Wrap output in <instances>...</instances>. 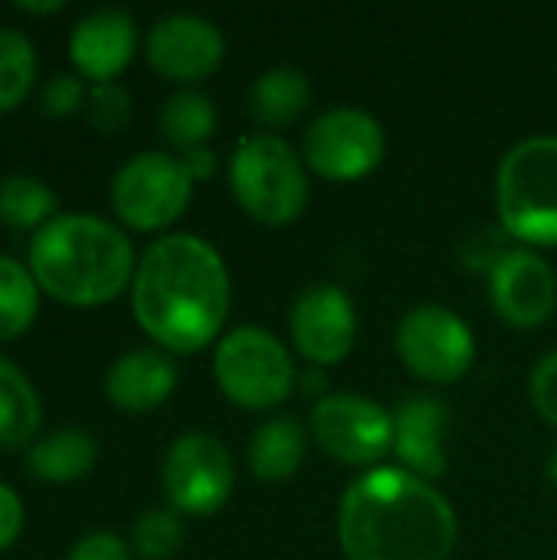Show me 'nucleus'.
Listing matches in <instances>:
<instances>
[{
    "instance_id": "9b49d317",
    "label": "nucleus",
    "mask_w": 557,
    "mask_h": 560,
    "mask_svg": "<svg viewBox=\"0 0 557 560\" xmlns=\"http://www.w3.org/2000/svg\"><path fill=\"white\" fill-rule=\"evenodd\" d=\"M312 436L345 466H374L394 450V413L361 394H325L312 407Z\"/></svg>"
},
{
    "instance_id": "7c9ffc66",
    "label": "nucleus",
    "mask_w": 557,
    "mask_h": 560,
    "mask_svg": "<svg viewBox=\"0 0 557 560\" xmlns=\"http://www.w3.org/2000/svg\"><path fill=\"white\" fill-rule=\"evenodd\" d=\"M66 560H131V551L112 532H89L72 545Z\"/></svg>"
},
{
    "instance_id": "b1692460",
    "label": "nucleus",
    "mask_w": 557,
    "mask_h": 560,
    "mask_svg": "<svg viewBox=\"0 0 557 560\" xmlns=\"http://www.w3.org/2000/svg\"><path fill=\"white\" fill-rule=\"evenodd\" d=\"M39 315V285L30 266L0 256V341H16Z\"/></svg>"
},
{
    "instance_id": "a211bd4d",
    "label": "nucleus",
    "mask_w": 557,
    "mask_h": 560,
    "mask_svg": "<svg viewBox=\"0 0 557 560\" xmlns=\"http://www.w3.org/2000/svg\"><path fill=\"white\" fill-rule=\"evenodd\" d=\"M98 459V443L85 430H53L26 450V472L36 482L69 486L92 472Z\"/></svg>"
},
{
    "instance_id": "39448f33",
    "label": "nucleus",
    "mask_w": 557,
    "mask_h": 560,
    "mask_svg": "<svg viewBox=\"0 0 557 560\" xmlns=\"http://www.w3.org/2000/svg\"><path fill=\"white\" fill-rule=\"evenodd\" d=\"M230 190L246 217L266 226L292 223L309 203V177L299 154L269 131L236 144L230 158Z\"/></svg>"
},
{
    "instance_id": "5701e85b",
    "label": "nucleus",
    "mask_w": 557,
    "mask_h": 560,
    "mask_svg": "<svg viewBox=\"0 0 557 560\" xmlns=\"http://www.w3.org/2000/svg\"><path fill=\"white\" fill-rule=\"evenodd\" d=\"M56 190L33 174H3L0 177V223L10 230H43L56 213Z\"/></svg>"
},
{
    "instance_id": "aec40b11",
    "label": "nucleus",
    "mask_w": 557,
    "mask_h": 560,
    "mask_svg": "<svg viewBox=\"0 0 557 560\" xmlns=\"http://www.w3.org/2000/svg\"><path fill=\"white\" fill-rule=\"evenodd\" d=\"M305 430L292 417H272L250 440V469L259 482H286L305 459Z\"/></svg>"
},
{
    "instance_id": "20e7f679",
    "label": "nucleus",
    "mask_w": 557,
    "mask_h": 560,
    "mask_svg": "<svg viewBox=\"0 0 557 560\" xmlns=\"http://www.w3.org/2000/svg\"><path fill=\"white\" fill-rule=\"evenodd\" d=\"M502 230L529 246H557V138L519 141L496 171Z\"/></svg>"
},
{
    "instance_id": "4468645a",
    "label": "nucleus",
    "mask_w": 557,
    "mask_h": 560,
    "mask_svg": "<svg viewBox=\"0 0 557 560\" xmlns=\"http://www.w3.org/2000/svg\"><path fill=\"white\" fill-rule=\"evenodd\" d=\"M144 52L154 72L190 85L213 75L223 62V33L197 13H171L151 26Z\"/></svg>"
},
{
    "instance_id": "dca6fc26",
    "label": "nucleus",
    "mask_w": 557,
    "mask_h": 560,
    "mask_svg": "<svg viewBox=\"0 0 557 560\" xmlns=\"http://www.w3.org/2000/svg\"><path fill=\"white\" fill-rule=\"evenodd\" d=\"M446 407L437 397L414 394L394 410V453L407 472L420 479H440L446 472Z\"/></svg>"
},
{
    "instance_id": "0eeeda50",
    "label": "nucleus",
    "mask_w": 557,
    "mask_h": 560,
    "mask_svg": "<svg viewBox=\"0 0 557 560\" xmlns=\"http://www.w3.org/2000/svg\"><path fill=\"white\" fill-rule=\"evenodd\" d=\"M194 180L181 158L167 151H141L128 158L112 177V210L115 217L138 230L154 233L171 226L190 203Z\"/></svg>"
},
{
    "instance_id": "bb28decb",
    "label": "nucleus",
    "mask_w": 557,
    "mask_h": 560,
    "mask_svg": "<svg viewBox=\"0 0 557 560\" xmlns=\"http://www.w3.org/2000/svg\"><path fill=\"white\" fill-rule=\"evenodd\" d=\"M85 118L95 131L115 135L128 125L131 118V95L118 82H95L85 95Z\"/></svg>"
},
{
    "instance_id": "c9c22d12",
    "label": "nucleus",
    "mask_w": 557,
    "mask_h": 560,
    "mask_svg": "<svg viewBox=\"0 0 557 560\" xmlns=\"http://www.w3.org/2000/svg\"><path fill=\"white\" fill-rule=\"evenodd\" d=\"M548 476H552V482H557V446L552 450V456H548Z\"/></svg>"
},
{
    "instance_id": "2f4dec72",
    "label": "nucleus",
    "mask_w": 557,
    "mask_h": 560,
    "mask_svg": "<svg viewBox=\"0 0 557 560\" xmlns=\"http://www.w3.org/2000/svg\"><path fill=\"white\" fill-rule=\"evenodd\" d=\"M23 502H20V495L7 486V482H0V555L20 538V532H23Z\"/></svg>"
},
{
    "instance_id": "423d86ee",
    "label": "nucleus",
    "mask_w": 557,
    "mask_h": 560,
    "mask_svg": "<svg viewBox=\"0 0 557 560\" xmlns=\"http://www.w3.org/2000/svg\"><path fill=\"white\" fill-rule=\"evenodd\" d=\"M213 377L227 400L243 410H269L282 404L299 381L286 345L253 325L230 331L217 345Z\"/></svg>"
},
{
    "instance_id": "9d476101",
    "label": "nucleus",
    "mask_w": 557,
    "mask_h": 560,
    "mask_svg": "<svg viewBox=\"0 0 557 560\" xmlns=\"http://www.w3.org/2000/svg\"><path fill=\"white\" fill-rule=\"evenodd\" d=\"M381 121L355 105L322 112L302 138L305 164L325 180H358L371 174L384 158Z\"/></svg>"
},
{
    "instance_id": "393cba45",
    "label": "nucleus",
    "mask_w": 557,
    "mask_h": 560,
    "mask_svg": "<svg viewBox=\"0 0 557 560\" xmlns=\"http://www.w3.org/2000/svg\"><path fill=\"white\" fill-rule=\"evenodd\" d=\"M39 72L36 46L16 26H0V115L13 112L33 89Z\"/></svg>"
},
{
    "instance_id": "f8f14e48",
    "label": "nucleus",
    "mask_w": 557,
    "mask_h": 560,
    "mask_svg": "<svg viewBox=\"0 0 557 560\" xmlns=\"http://www.w3.org/2000/svg\"><path fill=\"white\" fill-rule=\"evenodd\" d=\"M289 331L295 351L312 368H332L345 361L358 335V315L351 295L332 282H315L302 289L289 308Z\"/></svg>"
},
{
    "instance_id": "412c9836",
    "label": "nucleus",
    "mask_w": 557,
    "mask_h": 560,
    "mask_svg": "<svg viewBox=\"0 0 557 560\" xmlns=\"http://www.w3.org/2000/svg\"><path fill=\"white\" fill-rule=\"evenodd\" d=\"M312 102V85L305 72L292 66H276L263 72L250 89V112L263 128H282L295 121Z\"/></svg>"
},
{
    "instance_id": "f03ea898",
    "label": "nucleus",
    "mask_w": 557,
    "mask_h": 560,
    "mask_svg": "<svg viewBox=\"0 0 557 560\" xmlns=\"http://www.w3.org/2000/svg\"><path fill=\"white\" fill-rule=\"evenodd\" d=\"M456 538L453 505L397 466L364 472L338 505V545L348 560H450Z\"/></svg>"
},
{
    "instance_id": "a878e982",
    "label": "nucleus",
    "mask_w": 557,
    "mask_h": 560,
    "mask_svg": "<svg viewBox=\"0 0 557 560\" xmlns=\"http://www.w3.org/2000/svg\"><path fill=\"white\" fill-rule=\"evenodd\" d=\"M184 545V522L174 509H151L135 522L131 548L141 560L174 558Z\"/></svg>"
},
{
    "instance_id": "f257e3e1",
    "label": "nucleus",
    "mask_w": 557,
    "mask_h": 560,
    "mask_svg": "<svg viewBox=\"0 0 557 560\" xmlns=\"http://www.w3.org/2000/svg\"><path fill=\"white\" fill-rule=\"evenodd\" d=\"M131 312L161 351H204L230 312V272L223 256L194 233L158 236L138 259Z\"/></svg>"
},
{
    "instance_id": "f704fd0d",
    "label": "nucleus",
    "mask_w": 557,
    "mask_h": 560,
    "mask_svg": "<svg viewBox=\"0 0 557 560\" xmlns=\"http://www.w3.org/2000/svg\"><path fill=\"white\" fill-rule=\"evenodd\" d=\"M302 387H305V394H322V397H325L328 381H325L322 368H309V374L302 377Z\"/></svg>"
},
{
    "instance_id": "473e14b6",
    "label": "nucleus",
    "mask_w": 557,
    "mask_h": 560,
    "mask_svg": "<svg viewBox=\"0 0 557 560\" xmlns=\"http://www.w3.org/2000/svg\"><path fill=\"white\" fill-rule=\"evenodd\" d=\"M181 164H184V171L190 174V180L197 184V180L213 177V171H217V154H213V148H194V151L181 154Z\"/></svg>"
},
{
    "instance_id": "cd10ccee",
    "label": "nucleus",
    "mask_w": 557,
    "mask_h": 560,
    "mask_svg": "<svg viewBox=\"0 0 557 560\" xmlns=\"http://www.w3.org/2000/svg\"><path fill=\"white\" fill-rule=\"evenodd\" d=\"M85 95H89V89H85L82 75L56 72L39 92V112L49 118H69L85 108Z\"/></svg>"
},
{
    "instance_id": "c756f323",
    "label": "nucleus",
    "mask_w": 557,
    "mask_h": 560,
    "mask_svg": "<svg viewBox=\"0 0 557 560\" xmlns=\"http://www.w3.org/2000/svg\"><path fill=\"white\" fill-rule=\"evenodd\" d=\"M529 390H532V404L542 413V420L557 427V351H548L535 364Z\"/></svg>"
},
{
    "instance_id": "4be33fe9",
    "label": "nucleus",
    "mask_w": 557,
    "mask_h": 560,
    "mask_svg": "<svg viewBox=\"0 0 557 560\" xmlns=\"http://www.w3.org/2000/svg\"><path fill=\"white\" fill-rule=\"evenodd\" d=\"M213 128H217V108L210 95H204L200 89H177L161 108V135L181 154L194 148H207Z\"/></svg>"
},
{
    "instance_id": "6ab92c4d",
    "label": "nucleus",
    "mask_w": 557,
    "mask_h": 560,
    "mask_svg": "<svg viewBox=\"0 0 557 560\" xmlns=\"http://www.w3.org/2000/svg\"><path fill=\"white\" fill-rule=\"evenodd\" d=\"M43 404L33 381L0 354V450H30L39 440Z\"/></svg>"
},
{
    "instance_id": "6e6552de",
    "label": "nucleus",
    "mask_w": 557,
    "mask_h": 560,
    "mask_svg": "<svg viewBox=\"0 0 557 560\" xmlns=\"http://www.w3.org/2000/svg\"><path fill=\"white\" fill-rule=\"evenodd\" d=\"M397 354L404 368L427 384H453L476 361L473 328L446 305H417L397 325Z\"/></svg>"
},
{
    "instance_id": "7ed1b4c3",
    "label": "nucleus",
    "mask_w": 557,
    "mask_h": 560,
    "mask_svg": "<svg viewBox=\"0 0 557 560\" xmlns=\"http://www.w3.org/2000/svg\"><path fill=\"white\" fill-rule=\"evenodd\" d=\"M26 266L49 299L95 308L131 289L138 259L115 223L92 213H59L33 233Z\"/></svg>"
},
{
    "instance_id": "72a5a7b5",
    "label": "nucleus",
    "mask_w": 557,
    "mask_h": 560,
    "mask_svg": "<svg viewBox=\"0 0 557 560\" xmlns=\"http://www.w3.org/2000/svg\"><path fill=\"white\" fill-rule=\"evenodd\" d=\"M62 7H66L62 0H20V3H16V10H23V13H33V16L59 13Z\"/></svg>"
},
{
    "instance_id": "f3484780",
    "label": "nucleus",
    "mask_w": 557,
    "mask_h": 560,
    "mask_svg": "<svg viewBox=\"0 0 557 560\" xmlns=\"http://www.w3.org/2000/svg\"><path fill=\"white\" fill-rule=\"evenodd\" d=\"M177 387V368L167 351L161 348H135L105 374V397L125 413H151Z\"/></svg>"
},
{
    "instance_id": "1a4fd4ad",
    "label": "nucleus",
    "mask_w": 557,
    "mask_h": 560,
    "mask_svg": "<svg viewBox=\"0 0 557 560\" xmlns=\"http://www.w3.org/2000/svg\"><path fill=\"white\" fill-rule=\"evenodd\" d=\"M161 486L174 512L213 515L233 495L236 486L233 456L210 433H184L171 443L164 456Z\"/></svg>"
},
{
    "instance_id": "c85d7f7f",
    "label": "nucleus",
    "mask_w": 557,
    "mask_h": 560,
    "mask_svg": "<svg viewBox=\"0 0 557 560\" xmlns=\"http://www.w3.org/2000/svg\"><path fill=\"white\" fill-rule=\"evenodd\" d=\"M509 240H512V236H509L502 226H489V230H483V233H473V236L463 243L460 259H463V266L473 269V272H479V269L492 272L496 262L512 249Z\"/></svg>"
},
{
    "instance_id": "ddd939ff",
    "label": "nucleus",
    "mask_w": 557,
    "mask_h": 560,
    "mask_svg": "<svg viewBox=\"0 0 557 560\" xmlns=\"http://www.w3.org/2000/svg\"><path fill=\"white\" fill-rule=\"evenodd\" d=\"M489 299L502 322L515 328H538L557 308L555 269L525 246H512L489 272Z\"/></svg>"
},
{
    "instance_id": "2eb2a0df",
    "label": "nucleus",
    "mask_w": 557,
    "mask_h": 560,
    "mask_svg": "<svg viewBox=\"0 0 557 560\" xmlns=\"http://www.w3.org/2000/svg\"><path fill=\"white\" fill-rule=\"evenodd\" d=\"M138 46V30L131 13L118 7H102L85 13L69 33V59L76 75L95 82H115V75L131 62Z\"/></svg>"
}]
</instances>
